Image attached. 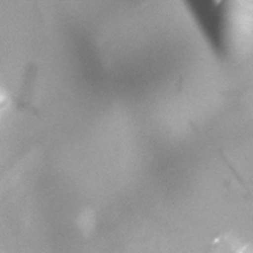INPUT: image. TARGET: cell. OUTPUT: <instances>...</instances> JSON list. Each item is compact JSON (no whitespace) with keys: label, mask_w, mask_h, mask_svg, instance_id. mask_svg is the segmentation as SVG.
Returning a JSON list of instances; mask_svg holds the SVG:
<instances>
[{"label":"cell","mask_w":253,"mask_h":253,"mask_svg":"<svg viewBox=\"0 0 253 253\" xmlns=\"http://www.w3.org/2000/svg\"><path fill=\"white\" fill-rule=\"evenodd\" d=\"M3 105H5V98H3V95H2V93H0V111H2Z\"/></svg>","instance_id":"cell-1"}]
</instances>
